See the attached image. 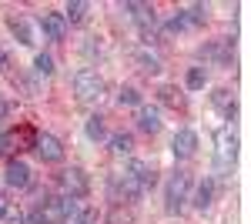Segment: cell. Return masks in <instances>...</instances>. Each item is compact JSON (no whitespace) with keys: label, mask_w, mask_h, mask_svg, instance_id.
Returning <instances> with one entry per match:
<instances>
[{"label":"cell","mask_w":251,"mask_h":224,"mask_svg":"<svg viewBox=\"0 0 251 224\" xmlns=\"http://www.w3.org/2000/svg\"><path fill=\"white\" fill-rule=\"evenodd\" d=\"M188 191H191V177H188L184 171L171 174L168 184H164V207H168L171 214H181V211H184V201H188Z\"/></svg>","instance_id":"6da1fadb"},{"label":"cell","mask_w":251,"mask_h":224,"mask_svg":"<svg viewBox=\"0 0 251 224\" xmlns=\"http://www.w3.org/2000/svg\"><path fill=\"white\" fill-rule=\"evenodd\" d=\"M74 94H77V100H84V104L97 100V97L104 94V77L97 74V71H91V67L77 71V74H74Z\"/></svg>","instance_id":"7a4b0ae2"},{"label":"cell","mask_w":251,"mask_h":224,"mask_svg":"<svg viewBox=\"0 0 251 224\" xmlns=\"http://www.w3.org/2000/svg\"><path fill=\"white\" fill-rule=\"evenodd\" d=\"M214 148H218V168L228 171L234 164V154H238V137L231 127H218L214 131Z\"/></svg>","instance_id":"3957f363"},{"label":"cell","mask_w":251,"mask_h":224,"mask_svg":"<svg viewBox=\"0 0 251 224\" xmlns=\"http://www.w3.org/2000/svg\"><path fill=\"white\" fill-rule=\"evenodd\" d=\"M60 184H64V191H67V198H87V194H91V181H87L84 168L60 171Z\"/></svg>","instance_id":"277c9868"},{"label":"cell","mask_w":251,"mask_h":224,"mask_svg":"<svg viewBox=\"0 0 251 224\" xmlns=\"http://www.w3.org/2000/svg\"><path fill=\"white\" fill-rule=\"evenodd\" d=\"M34 150H37V157L44 164H60L64 161V144H60V137H54V134H37Z\"/></svg>","instance_id":"5b68a950"},{"label":"cell","mask_w":251,"mask_h":224,"mask_svg":"<svg viewBox=\"0 0 251 224\" xmlns=\"http://www.w3.org/2000/svg\"><path fill=\"white\" fill-rule=\"evenodd\" d=\"M171 150H174V157H177V161H188V157H194V154H198V134H194L191 127H181V131L174 134Z\"/></svg>","instance_id":"8992f818"},{"label":"cell","mask_w":251,"mask_h":224,"mask_svg":"<svg viewBox=\"0 0 251 224\" xmlns=\"http://www.w3.org/2000/svg\"><path fill=\"white\" fill-rule=\"evenodd\" d=\"M3 181H7V187L24 191V187H30V168H27L20 157H10V161H7V171H3Z\"/></svg>","instance_id":"52a82bcc"},{"label":"cell","mask_w":251,"mask_h":224,"mask_svg":"<svg viewBox=\"0 0 251 224\" xmlns=\"http://www.w3.org/2000/svg\"><path fill=\"white\" fill-rule=\"evenodd\" d=\"M40 30H44V37L60 44V40L67 37V24H64V14H40Z\"/></svg>","instance_id":"ba28073f"},{"label":"cell","mask_w":251,"mask_h":224,"mask_svg":"<svg viewBox=\"0 0 251 224\" xmlns=\"http://www.w3.org/2000/svg\"><path fill=\"white\" fill-rule=\"evenodd\" d=\"M111 191H114V198H127V201H134V198H141V194H144V187L137 184L127 171H124V174H117L114 181H111Z\"/></svg>","instance_id":"9c48e42d"},{"label":"cell","mask_w":251,"mask_h":224,"mask_svg":"<svg viewBox=\"0 0 251 224\" xmlns=\"http://www.w3.org/2000/svg\"><path fill=\"white\" fill-rule=\"evenodd\" d=\"M127 174H131V177H134L144 191L157 184V174H154V168H151L148 161H131V164H127Z\"/></svg>","instance_id":"30bf717a"},{"label":"cell","mask_w":251,"mask_h":224,"mask_svg":"<svg viewBox=\"0 0 251 224\" xmlns=\"http://www.w3.org/2000/svg\"><path fill=\"white\" fill-rule=\"evenodd\" d=\"M137 127H141L144 134H157L161 131V114H157V107L141 104V107H137Z\"/></svg>","instance_id":"8fae6325"},{"label":"cell","mask_w":251,"mask_h":224,"mask_svg":"<svg viewBox=\"0 0 251 224\" xmlns=\"http://www.w3.org/2000/svg\"><path fill=\"white\" fill-rule=\"evenodd\" d=\"M157 100H161L164 107H171V111H188V100H184V94L177 91L174 84H164V87L157 91Z\"/></svg>","instance_id":"7c38bea8"},{"label":"cell","mask_w":251,"mask_h":224,"mask_svg":"<svg viewBox=\"0 0 251 224\" xmlns=\"http://www.w3.org/2000/svg\"><path fill=\"white\" fill-rule=\"evenodd\" d=\"M7 27H10V34H14L24 47L34 44V30H30V20H27V17H20V14H17V17H7Z\"/></svg>","instance_id":"4fadbf2b"},{"label":"cell","mask_w":251,"mask_h":224,"mask_svg":"<svg viewBox=\"0 0 251 224\" xmlns=\"http://www.w3.org/2000/svg\"><path fill=\"white\" fill-rule=\"evenodd\" d=\"M211 104L218 107V111L225 114L228 121H234V114H238V104H234V97H231V91L228 87H218V91L211 94Z\"/></svg>","instance_id":"5bb4252c"},{"label":"cell","mask_w":251,"mask_h":224,"mask_svg":"<svg viewBox=\"0 0 251 224\" xmlns=\"http://www.w3.org/2000/svg\"><path fill=\"white\" fill-rule=\"evenodd\" d=\"M111 154H114V157H131V154H134V137H131V134H114V137H111Z\"/></svg>","instance_id":"9a60e30c"},{"label":"cell","mask_w":251,"mask_h":224,"mask_svg":"<svg viewBox=\"0 0 251 224\" xmlns=\"http://www.w3.org/2000/svg\"><path fill=\"white\" fill-rule=\"evenodd\" d=\"M91 14V3L87 0H74V3H67V14H64V24H84Z\"/></svg>","instance_id":"2e32d148"},{"label":"cell","mask_w":251,"mask_h":224,"mask_svg":"<svg viewBox=\"0 0 251 224\" xmlns=\"http://www.w3.org/2000/svg\"><path fill=\"white\" fill-rule=\"evenodd\" d=\"M211 201H214V181L204 177V181L198 184V194H194V207L204 211V207H211Z\"/></svg>","instance_id":"e0dca14e"},{"label":"cell","mask_w":251,"mask_h":224,"mask_svg":"<svg viewBox=\"0 0 251 224\" xmlns=\"http://www.w3.org/2000/svg\"><path fill=\"white\" fill-rule=\"evenodd\" d=\"M104 224H137V218H134V211H131V207L114 204L111 211H107V221H104Z\"/></svg>","instance_id":"ac0fdd59"},{"label":"cell","mask_w":251,"mask_h":224,"mask_svg":"<svg viewBox=\"0 0 251 224\" xmlns=\"http://www.w3.org/2000/svg\"><path fill=\"white\" fill-rule=\"evenodd\" d=\"M84 134H87L91 141H104V137H107L104 117H100V114H91V117H87V124H84Z\"/></svg>","instance_id":"d6986e66"},{"label":"cell","mask_w":251,"mask_h":224,"mask_svg":"<svg viewBox=\"0 0 251 224\" xmlns=\"http://www.w3.org/2000/svg\"><path fill=\"white\" fill-rule=\"evenodd\" d=\"M134 60H137V67H141L144 74H157V71H161V60H157L154 54H148V50H137Z\"/></svg>","instance_id":"ffe728a7"},{"label":"cell","mask_w":251,"mask_h":224,"mask_svg":"<svg viewBox=\"0 0 251 224\" xmlns=\"http://www.w3.org/2000/svg\"><path fill=\"white\" fill-rule=\"evenodd\" d=\"M184 84H188V91H201V87L208 84V71H204V67H188Z\"/></svg>","instance_id":"44dd1931"},{"label":"cell","mask_w":251,"mask_h":224,"mask_svg":"<svg viewBox=\"0 0 251 224\" xmlns=\"http://www.w3.org/2000/svg\"><path fill=\"white\" fill-rule=\"evenodd\" d=\"M34 71L44 74V77H50V74H54V57H50V54H37V57H34Z\"/></svg>","instance_id":"7402d4cb"},{"label":"cell","mask_w":251,"mask_h":224,"mask_svg":"<svg viewBox=\"0 0 251 224\" xmlns=\"http://www.w3.org/2000/svg\"><path fill=\"white\" fill-rule=\"evenodd\" d=\"M117 100H121V104H127V107H141V94H137V87H121Z\"/></svg>","instance_id":"603a6c76"},{"label":"cell","mask_w":251,"mask_h":224,"mask_svg":"<svg viewBox=\"0 0 251 224\" xmlns=\"http://www.w3.org/2000/svg\"><path fill=\"white\" fill-rule=\"evenodd\" d=\"M0 224H24V211L14 204H7V211H3V221Z\"/></svg>","instance_id":"cb8c5ba5"},{"label":"cell","mask_w":251,"mask_h":224,"mask_svg":"<svg viewBox=\"0 0 251 224\" xmlns=\"http://www.w3.org/2000/svg\"><path fill=\"white\" fill-rule=\"evenodd\" d=\"M7 114H10V104H7V97H3V94H0V121H3V117H7Z\"/></svg>","instance_id":"d4e9b609"},{"label":"cell","mask_w":251,"mask_h":224,"mask_svg":"<svg viewBox=\"0 0 251 224\" xmlns=\"http://www.w3.org/2000/svg\"><path fill=\"white\" fill-rule=\"evenodd\" d=\"M27 224H44V218H40V211H34V214L27 218Z\"/></svg>","instance_id":"484cf974"},{"label":"cell","mask_w":251,"mask_h":224,"mask_svg":"<svg viewBox=\"0 0 251 224\" xmlns=\"http://www.w3.org/2000/svg\"><path fill=\"white\" fill-rule=\"evenodd\" d=\"M3 64H7V54H3V50H0V67H3Z\"/></svg>","instance_id":"4316f807"},{"label":"cell","mask_w":251,"mask_h":224,"mask_svg":"<svg viewBox=\"0 0 251 224\" xmlns=\"http://www.w3.org/2000/svg\"><path fill=\"white\" fill-rule=\"evenodd\" d=\"M0 154H3V144H0Z\"/></svg>","instance_id":"83f0119b"}]
</instances>
